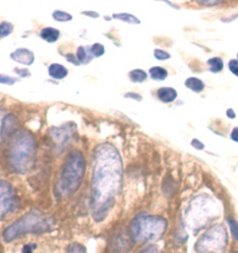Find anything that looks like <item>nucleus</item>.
<instances>
[{"mask_svg":"<svg viewBox=\"0 0 238 253\" xmlns=\"http://www.w3.org/2000/svg\"><path fill=\"white\" fill-rule=\"evenodd\" d=\"M66 253H87V250L79 243H72L67 248Z\"/></svg>","mask_w":238,"mask_h":253,"instance_id":"nucleus-22","label":"nucleus"},{"mask_svg":"<svg viewBox=\"0 0 238 253\" xmlns=\"http://www.w3.org/2000/svg\"><path fill=\"white\" fill-rule=\"evenodd\" d=\"M75 133V126L72 124H67L52 129L51 135L56 147L61 150L71 142Z\"/></svg>","mask_w":238,"mask_h":253,"instance_id":"nucleus-8","label":"nucleus"},{"mask_svg":"<svg viewBox=\"0 0 238 253\" xmlns=\"http://www.w3.org/2000/svg\"><path fill=\"white\" fill-rule=\"evenodd\" d=\"M84 14L87 15V16H91V17L93 18H97L100 15L98 14V13H96V12H93V11H88V12H84Z\"/></svg>","mask_w":238,"mask_h":253,"instance_id":"nucleus-36","label":"nucleus"},{"mask_svg":"<svg viewBox=\"0 0 238 253\" xmlns=\"http://www.w3.org/2000/svg\"><path fill=\"white\" fill-rule=\"evenodd\" d=\"M123 181V165L117 150L102 144L95 156L92 179L91 209L97 222L103 221L114 206Z\"/></svg>","mask_w":238,"mask_h":253,"instance_id":"nucleus-1","label":"nucleus"},{"mask_svg":"<svg viewBox=\"0 0 238 253\" xmlns=\"http://www.w3.org/2000/svg\"><path fill=\"white\" fill-rule=\"evenodd\" d=\"M35 248H36V245H33V244L25 245L22 249V253H33Z\"/></svg>","mask_w":238,"mask_h":253,"instance_id":"nucleus-31","label":"nucleus"},{"mask_svg":"<svg viewBox=\"0 0 238 253\" xmlns=\"http://www.w3.org/2000/svg\"><path fill=\"white\" fill-rule=\"evenodd\" d=\"M10 58L16 62L31 66L34 62L35 57L34 53L29 49L25 48H20L12 52Z\"/></svg>","mask_w":238,"mask_h":253,"instance_id":"nucleus-10","label":"nucleus"},{"mask_svg":"<svg viewBox=\"0 0 238 253\" xmlns=\"http://www.w3.org/2000/svg\"><path fill=\"white\" fill-rule=\"evenodd\" d=\"M40 36L44 40L46 41L48 43H54L59 39L60 31L55 28L48 27V28L42 29Z\"/></svg>","mask_w":238,"mask_h":253,"instance_id":"nucleus-14","label":"nucleus"},{"mask_svg":"<svg viewBox=\"0 0 238 253\" xmlns=\"http://www.w3.org/2000/svg\"><path fill=\"white\" fill-rule=\"evenodd\" d=\"M130 236L120 234L113 240L110 248L111 253H128L132 249Z\"/></svg>","mask_w":238,"mask_h":253,"instance_id":"nucleus-9","label":"nucleus"},{"mask_svg":"<svg viewBox=\"0 0 238 253\" xmlns=\"http://www.w3.org/2000/svg\"><path fill=\"white\" fill-rule=\"evenodd\" d=\"M77 57H78V60L81 63L87 62V58H88V55H87V50L84 46H80L77 51Z\"/></svg>","mask_w":238,"mask_h":253,"instance_id":"nucleus-25","label":"nucleus"},{"mask_svg":"<svg viewBox=\"0 0 238 253\" xmlns=\"http://www.w3.org/2000/svg\"><path fill=\"white\" fill-rule=\"evenodd\" d=\"M17 206L13 186L6 180H0V221L9 216Z\"/></svg>","mask_w":238,"mask_h":253,"instance_id":"nucleus-7","label":"nucleus"},{"mask_svg":"<svg viewBox=\"0 0 238 253\" xmlns=\"http://www.w3.org/2000/svg\"><path fill=\"white\" fill-rule=\"evenodd\" d=\"M125 96H126V97L134 98V99L139 101L142 99V96L138 94H135V93H128V94L125 95Z\"/></svg>","mask_w":238,"mask_h":253,"instance_id":"nucleus-33","label":"nucleus"},{"mask_svg":"<svg viewBox=\"0 0 238 253\" xmlns=\"http://www.w3.org/2000/svg\"><path fill=\"white\" fill-rule=\"evenodd\" d=\"M167 226L166 219L163 217L140 213L131 221L129 235L135 243L156 242L164 236Z\"/></svg>","mask_w":238,"mask_h":253,"instance_id":"nucleus-5","label":"nucleus"},{"mask_svg":"<svg viewBox=\"0 0 238 253\" xmlns=\"http://www.w3.org/2000/svg\"><path fill=\"white\" fill-rule=\"evenodd\" d=\"M3 120H4V117H3L2 113L0 111V140L2 138V134H1V132H2Z\"/></svg>","mask_w":238,"mask_h":253,"instance_id":"nucleus-34","label":"nucleus"},{"mask_svg":"<svg viewBox=\"0 0 238 253\" xmlns=\"http://www.w3.org/2000/svg\"><path fill=\"white\" fill-rule=\"evenodd\" d=\"M86 170V161L82 153L74 150L66 158L61 169L57 191L62 197L75 194L82 183Z\"/></svg>","mask_w":238,"mask_h":253,"instance_id":"nucleus-4","label":"nucleus"},{"mask_svg":"<svg viewBox=\"0 0 238 253\" xmlns=\"http://www.w3.org/2000/svg\"><path fill=\"white\" fill-rule=\"evenodd\" d=\"M208 64L209 65V69L211 72L214 73L221 72L224 68V62L221 58L215 57V58H211L208 61Z\"/></svg>","mask_w":238,"mask_h":253,"instance_id":"nucleus-18","label":"nucleus"},{"mask_svg":"<svg viewBox=\"0 0 238 253\" xmlns=\"http://www.w3.org/2000/svg\"><path fill=\"white\" fill-rule=\"evenodd\" d=\"M185 85L190 89L195 92L199 93L204 88V84L201 80L196 78H190L185 81Z\"/></svg>","mask_w":238,"mask_h":253,"instance_id":"nucleus-15","label":"nucleus"},{"mask_svg":"<svg viewBox=\"0 0 238 253\" xmlns=\"http://www.w3.org/2000/svg\"><path fill=\"white\" fill-rule=\"evenodd\" d=\"M17 126L16 119L13 116L9 115L4 117L2 123V137L8 136L14 132Z\"/></svg>","mask_w":238,"mask_h":253,"instance_id":"nucleus-12","label":"nucleus"},{"mask_svg":"<svg viewBox=\"0 0 238 253\" xmlns=\"http://www.w3.org/2000/svg\"><path fill=\"white\" fill-rule=\"evenodd\" d=\"M232 138L235 141L238 142V127L235 128L233 129V132L231 134Z\"/></svg>","mask_w":238,"mask_h":253,"instance_id":"nucleus-35","label":"nucleus"},{"mask_svg":"<svg viewBox=\"0 0 238 253\" xmlns=\"http://www.w3.org/2000/svg\"><path fill=\"white\" fill-rule=\"evenodd\" d=\"M17 81H19V79H17V78L0 74V84H1L12 85H13L15 83L17 82Z\"/></svg>","mask_w":238,"mask_h":253,"instance_id":"nucleus-24","label":"nucleus"},{"mask_svg":"<svg viewBox=\"0 0 238 253\" xmlns=\"http://www.w3.org/2000/svg\"><path fill=\"white\" fill-rule=\"evenodd\" d=\"M158 97L163 102H173L177 97V92L176 90L173 88H167V87H162L159 88L157 91Z\"/></svg>","mask_w":238,"mask_h":253,"instance_id":"nucleus-13","label":"nucleus"},{"mask_svg":"<svg viewBox=\"0 0 238 253\" xmlns=\"http://www.w3.org/2000/svg\"><path fill=\"white\" fill-rule=\"evenodd\" d=\"M36 156V142L28 131H22L15 136L9 151V164L15 172L25 174L34 167Z\"/></svg>","mask_w":238,"mask_h":253,"instance_id":"nucleus-2","label":"nucleus"},{"mask_svg":"<svg viewBox=\"0 0 238 253\" xmlns=\"http://www.w3.org/2000/svg\"><path fill=\"white\" fill-rule=\"evenodd\" d=\"M192 145L193 146L195 149H198V150H203V149L204 148V144L201 143V141H198V139L192 140Z\"/></svg>","mask_w":238,"mask_h":253,"instance_id":"nucleus-32","label":"nucleus"},{"mask_svg":"<svg viewBox=\"0 0 238 253\" xmlns=\"http://www.w3.org/2000/svg\"><path fill=\"white\" fill-rule=\"evenodd\" d=\"M229 224H230V229H231L232 234L236 240L238 241V224L236 221L230 219L229 220Z\"/></svg>","mask_w":238,"mask_h":253,"instance_id":"nucleus-27","label":"nucleus"},{"mask_svg":"<svg viewBox=\"0 0 238 253\" xmlns=\"http://www.w3.org/2000/svg\"><path fill=\"white\" fill-rule=\"evenodd\" d=\"M90 52L95 57H100L103 55L104 52H105V48L101 43H96L92 46L91 49H90Z\"/></svg>","mask_w":238,"mask_h":253,"instance_id":"nucleus-23","label":"nucleus"},{"mask_svg":"<svg viewBox=\"0 0 238 253\" xmlns=\"http://www.w3.org/2000/svg\"><path fill=\"white\" fill-rule=\"evenodd\" d=\"M149 73L153 79L159 80V81H163V80L166 79L168 75V71L166 69L159 67V66L150 68Z\"/></svg>","mask_w":238,"mask_h":253,"instance_id":"nucleus-16","label":"nucleus"},{"mask_svg":"<svg viewBox=\"0 0 238 253\" xmlns=\"http://www.w3.org/2000/svg\"><path fill=\"white\" fill-rule=\"evenodd\" d=\"M48 71L49 76L55 80L63 79L68 75L67 68L59 63H52L49 66Z\"/></svg>","mask_w":238,"mask_h":253,"instance_id":"nucleus-11","label":"nucleus"},{"mask_svg":"<svg viewBox=\"0 0 238 253\" xmlns=\"http://www.w3.org/2000/svg\"><path fill=\"white\" fill-rule=\"evenodd\" d=\"M237 253V252H236V253Z\"/></svg>","mask_w":238,"mask_h":253,"instance_id":"nucleus-39","label":"nucleus"},{"mask_svg":"<svg viewBox=\"0 0 238 253\" xmlns=\"http://www.w3.org/2000/svg\"><path fill=\"white\" fill-rule=\"evenodd\" d=\"M228 245L227 229L223 225L211 227L198 239L195 249L200 253H224Z\"/></svg>","mask_w":238,"mask_h":253,"instance_id":"nucleus-6","label":"nucleus"},{"mask_svg":"<svg viewBox=\"0 0 238 253\" xmlns=\"http://www.w3.org/2000/svg\"><path fill=\"white\" fill-rule=\"evenodd\" d=\"M139 253H162L160 250L156 246H150Z\"/></svg>","mask_w":238,"mask_h":253,"instance_id":"nucleus-30","label":"nucleus"},{"mask_svg":"<svg viewBox=\"0 0 238 253\" xmlns=\"http://www.w3.org/2000/svg\"><path fill=\"white\" fill-rule=\"evenodd\" d=\"M154 56L158 60H167L170 58V55L168 52L159 49H155Z\"/></svg>","mask_w":238,"mask_h":253,"instance_id":"nucleus-26","label":"nucleus"},{"mask_svg":"<svg viewBox=\"0 0 238 253\" xmlns=\"http://www.w3.org/2000/svg\"><path fill=\"white\" fill-rule=\"evenodd\" d=\"M147 73L142 69H135L129 72V78L132 82H143L147 78Z\"/></svg>","mask_w":238,"mask_h":253,"instance_id":"nucleus-17","label":"nucleus"},{"mask_svg":"<svg viewBox=\"0 0 238 253\" xmlns=\"http://www.w3.org/2000/svg\"><path fill=\"white\" fill-rule=\"evenodd\" d=\"M201 3V4H207V5H209V4H213L214 5V4H217V3H218V1H202V2Z\"/></svg>","mask_w":238,"mask_h":253,"instance_id":"nucleus-38","label":"nucleus"},{"mask_svg":"<svg viewBox=\"0 0 238 253\" xmlns=\"http://www.w3.org/2000/svg\"><path fill=\"white\" fill-rule=\"evenodd\" d=\"M114 19H120L123 22H129L131 24H140V21L133 15L129 14V13H116L113 15Z\"/></svg>","mask_w":238,"mask_h":253,"instance_id":"nucleus-19","label":"nucleus"},{"mask_svg":"<svg viewBox=\"0 0 238 253\" xmlns=\"http://www.w3.org/2000/svg\"><path fill=\"white\" fill-rule=\"evenodd\" d=\"M227 114L230 118H236V114H235L234 111L233 109H229L227 111Z\"/></svg>","mask_w":238,"mask_h":253,"instance_id":"nucleus-37","label":"nucleus"},{"mask_svg":"<svg viewBox=\"0 0 238 253\" xmlns=\"http://www.w3.org/2000/svg\"><path fill=\"white\" fill-rule=\"evenodd\" d=\"M52 17L55 20L62 22H69V21L72 19V15L69 14L67 12L61 11V10L54 11V13H52Z\"/></svg>","mask_w":238,"mask_h":253,"instance_id":"nucleus-20","label":"nucleus"},{"mask_svg":"<svg viewBox=\"0 0 238 253\" xmlns=\"http://www.w3.org/2000/svg\"><path fill=\"white\" fill-rule=\"evenodd\" d=\"M229 68L231 72L238 77V61L236 59L231 60L229 63Z\"/></svg>","mask_w":238,"mask_h":253,"instance_id":"nucleus-28","label":"nucleus"},{"mask_svg":"<svg viewBox=\"0 0 238 253\" xmlns=\"http://www.w3.org/2000/svg\"><path fill=\"white\" fill-rule=\"evenodd\" d=\"M13 26L11 23L2 22L0 23V38H5L13 32Z\"/></svg>","mask_w":238,"mask_h":253,"instance_id":"nucleus-21","label":"nucleus"},{"mask_svg":"<svg viewBox=\"0 0 238 253\" xmlns=\"http://www.w3.org/2000/svg\"><path fill=\"white\" fill-rule=\"evenodd\" d=\"M15 72L19 76L22 77V78H26V77L30 76L31 75V73H30L28 69H19V68H16L15 69Z\"/></svg>","mask_w":238,"mask_h":253,"instance_id":"nucleus-29","label":"nucleus"},{"mask_svg":"<svg viewBox=\"0 0 238 253\" xmlns=\"http://www.w3.org/2000/svg\"><path fill=\"white\" fill-rule=\"evenodd\" d=\"M55 221L38 211H31L12 223L3 232V239L11 242L27 234H42L51 231Z\"/></svg>","mask_w":238,"mask_h":253,"instance_id":"nucleus-3","label":"nucleus"}]
</instances>
